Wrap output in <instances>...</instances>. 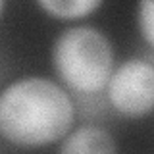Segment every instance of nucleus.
<instances>
[{"mask_svg": "<svg viewBox=\"0 0 154 154\" xmlns=\"http://www.w3.org/2000/svg\"><path fill=\"white\" fill-rule=\"evenodd\" d=\"M73 118L69 94L46 77H21L0 91V135L12 144L37 148L58 143Z\"/></svg>", "mask_w": 154, "mask_h": 154, "instance_id": "f257e3e1", "label": "nucleus"}, {"mask_svg": "<svg viewBox=\"0 0 154 154\" xmlns=\"http://www.w3.org/2000/svg\"><path fill=\"white\" fill-rule=\"evenodd\" d=\"M52 66L66 87L93 94L108 85L114 71L110 38L93 25L67 27L52 45Z\"/></svg>", "mask_w": 154, "mask_h": 154, "instance_id": "f03ea898", "label": "nucleus"}, {"mask_svg": "<svg viewBox=\"0 0 154 154\" xmlns=\"http://www.w3.org/2000/svg\"><path fill=\"white\" fill-rule=\"evenodd\" d=\"M112 108L125 118H143L154 110V66L141 58L125 60L112 71L108 85Z\"/></svg>", "mask_w": 154, "mask_h": 154, "instance_id": "7ed1b4c3", "label": "nucleus"}, {"mask_svg": "<svg viewBox=\"0 0 154 154\" xmlns=\"http://www.w3.org/2000/svg\"><path fill=\"white\" fill-rule=\"evenodd\" d=\"M58 154H118V146L104 127L81 125L62 139Z\"/></svg>", "mask_w": 154, "mask_h": 154, "instance_id": "20e7f679", "label": "nucleus"}, {"mask_svg": "<svg viewBox=\"0 0 154 154\" xmlns=\"http://www.w3.org/2000/svg\"><path fill=\"white\" fill-rule=\"evenodd\" d=\"M37 6L56 19H81L96 12L100 0H38Z\"/></svg>", "mask_w": 154, "mask_h": 154, "instance_id": "39448f33", "label": "nucleus"}, {"mask_svg": "<svg viewBox=\"0 0 154 154\" xmlns=\"http://www.w3.org/2000/svg\"><path fill=\"white\" fill-rule=\"evenodd\" d=\"M137 25L141 37L154 48V0H143L137 4Z\"/></svg>", "mask_w": 154, "mask_h": 154, "instance_id": "423d86ee", "label": "nucleus"}, {"mask_svg": "<svg viewBox=\"0 0 154 154\" xmlns=\"http://www.w3.org/2000/svg\"><path fill=\"white\" fill-rule=\"evenodd\" d=\"M2 12H4V2L0 0V16H2Z\"/></svg>", "mask_w": 154, "mask_h": 154, "instance_id": "0eeeda50", "label": "nucleus"}]
</instances>
